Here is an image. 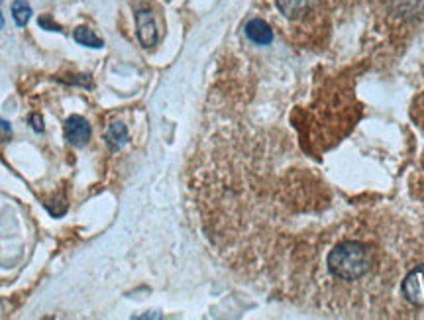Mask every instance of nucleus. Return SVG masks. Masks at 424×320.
<instances>
[{
  "instance_id": "4",
  "label": "nucleus",
  "mask_w": 424,
  "mask_h": 320,
  "mask_svg": "<svg viewBox=\"0 0 424 320\" xmlns=\"http://www.w3.org/2000/svg\"><path fill=\"white\" fill-rule=\"evenodd\" d=\"M136 24H138V38L143 48H154L157 43V26H155L154 14L150 10H140L136 14Z\"/></svg>"
},
{
  "instance_id": "10",
  "label": "nucleus",
  "mask_w": 424,
  "mask_h": 320,
  "mask_svg": "<svg viewBox=\"0 0 424 320\" xmlns=\"http://www.w3.org/2000/svg\"><path fill=\"white\" fill-rule=\"evenodd\" d=\"M12 18L16 22V26L24 28L32 18V6L28 4L26 0H14L12 2Z\"/></svg>"
},
{
  "instance_id": "11",
  "label": "nucleus",
  "mask_w": 424,
  "mask_h": 320,
  "mask_svg": "<svg viewBox=\"0 0 424 320\" xmlns=\"http://www.w3.org/2000/svg\"><path fill=\"white\" fill-rule=\"evenodd\" d=\"M38 24L43 28V30H50V32H61V28L57 26V24H53L50 16H39Z\"/></svg>"
},
{
  "instance_id": "7",
  "label": "nucleus",
  "mask_w": 424,
  "mask_h": 320,
  "mask_svg": "<svg viewBox=\"0 0 424 320\" xmlns=\"http://www.w3.org/2000/svg\"><path fill=\"white\" fill-rule=\"evenodd\" d=\"M245 36L257 46H270L273 41V32H271L270 24L259 18H254L245 24Z\"/></svg>"
},
{
  "instance_id": "12",
  "label": "nucleus",
  "mask_w": 424,
  "mask_h": 320,
  "mask_svg": "<svg viewBox=\"0 0 424 320\" xmlns=\"http://www.w3.org/2000/svg\"><path fill=\"white\" fill-rule=\"evenodd\" d=\"M30 124H32V128L36 130V132H43V118L39 114H32L30 116Z\"/></svg>"
},
{
  "instance_id": "3",
  "label": "nucleus",
  "mask_w": 424,
  "mask_h": 320,
  "mask_svg": "<svg viewBox=\"0 0 424 320\" xmlns=\"http://www.w3.org/2000/svg\"><path fill=\"white\" fill-rule=\"evenodd\" d=\"M403 293L416 307H424V266L412 269L403 281Z\"/></svg>"
},
{
  "instance_id": "5",
  "label": "nucleus",
  "mask_w": 424,
  "mask_h": 320,
  "mask_svg": "<svg viewBox=\"0 0 424 320\" xmlns=\"http://www.w3.org/2000/svg\"><path fill=\"white\" fill-rule=\"evenodd\" d=\"M389 10L398 20H416L424 14V0H389Z\"/></svg>"
},
{
  "instance_id": "8",
  "label": "nucleus",
  "mask_w": 424,
  "mask_h": 320,
  "mask_svg": "<svg viewBox=\"0 0 424 320\" xmlns=\"http://www.w3.org/2000/svg\"><path fill=\"white\" fill-rule=\"evenodd\" d=\"M126 141H128V130H126V126L122 122H112L108 132H106V143H108L110 152H118Z\"/></svg>"
},
{
  "instance_id": "14",
  "label": "nucleus",
  "mask_w": 424,
  "mask_h": 320,
  "mask_svg": "<svg viewBox=\"0 0 424 320\" xmlns=\"http://www.w3.org/2000/svg\"><path fill=\"white\" fill-rule=\"evenodd\" d=\"M4 28V16H2V10H0V30Z\"/></svg>"
},
{
  "instance_id": "1",
  "label": "nucleus",
  "mask_w": 424,
  "mask_h": 320,
  "mask_svg": "<svg viewBox=\"0 0 424 320\" xmlns=\"http://www.w3.org/2000/svg\"><path fill=\"white\" fill-rule=\"evenodd\" d=\"M328 268L336 277L344 281H354L363 277L372 268L370 250L360 242H344L336 246L328 256Z\"/></svg>"
},
{
  "instance_id": "9",
  "label": "nucleus",
  "mask_w": 424,
  "mask_h": 320,
  "mask_svg": "<svg viewBox=\"0 0 424 320\" xmlns=\"http://www.w3.org/2000/svg\"><path fill=\"white\" fill-rule=\"evenodd\" d=\"M73 39H75L77 43H81V46H85V48H94V50H101L104 46L103 39L99 38L92 30L85 26L77 28V30L73 32Z\"/></svg>"
},
{
  "instance_id": "6",
  "label": "nucleus",
  "mask_w": 424,
  "mask_h": 320,
  "mask_svg": "<svg viewBox=\"0 0 424 320\" xmlns=\"http://www.w3.org/2000/svg\"><path fill=\"white\" fill-rule=\"evenodd\" d=\"M275 4L285 18L299 20L316 6V0H275Z\"/></svg>"
},
{
  "instance_id": "13",
  "label": "nucleus",
  "mask_w": 424,
  "mask_h": 320,
  "mask_svg": "<svg viewBox=\"0 0 424 320\" xmlns=\"http://www.w3.org/2000/svg\"><path fill=\"white\" fill-rule=\"evenodd\" d=\"M0 130L6 132V134H10V124H8L6 120H2V118H0Z\"/></svg>"
},
{
  "instance_id": "2",
  "label": "nucleus",
  "mask_w": 424,
  "mask_h": 320,
  "mask_svg": "<svg viewBox=\"0 0 424 320\" xmlns=\"http://www.w3.org/2000/svg\"><path fill=\"white\" fill-rule=\"evenodd\" d=\"M65 140L75 148L87 146L90 140V124L83 116H69L65 122Z\"/></svg>"
}]
</instances>
